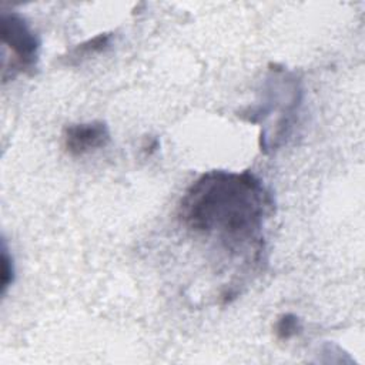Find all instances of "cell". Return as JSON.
<instances>
[{"instance_id":"6da1fadb","label":"cell","mask_w":365,"mask_h":365,"mask_svg":"<svg viewBox=\"0 0 365 365\" xmlns=\"http://www.w3.org/2000/svg\"><path fill=\"white\" fill-rule=\"evenodd\" d=\"M272 198L251 171L215 170L202 174L185 191L180 218L195 232L214 234L231 245L259 240Z\"/></svg>"},{"instance_id":"7a4b0ae2","label":"cell","mask_w":365,"mask_h":365,"mask_svg":"<svg viewBox=\"0 0 365 365\" xmlns=\"http://www.w3.org/2000/svg\"><path fill=\"white\" fill-rule=\"evenodd\" d=\"M0 37L3 46L13 53L17 68L26 71L37 66L40 40L21 14L16 11L1 13Z\"/></svg>"},{"instance_id":"3957f363","label":"cell","mask_w":365,"mask_h":365,"mask_svg":"<svg viewBox=\"0 0 365 365\" xmlns=\"http://www.w3.org/2000/svg\"><path fill=\"white\" fill-rule=\"evenodd\" d=\"M64 147L71 155H83L103 148L110 141V130L103 121L71 124L64 128Z\"/></svg>"},{"instance_id":"277c9868","label":"cell","mask_w":365,"mask_h":365,"mask_svg":"<svg viewBox=\"0 0 365 365\" xmlns=\"http://www.w3.org/2000/svg\"><path fill=\"white\" fill-rule=\"evenodd\" d=\"M301 331V321L294 314H284L275 324V332L279 339H289Z\"/></svg>"},{"instance_id":"5b68a950","label":"cell","mask_w":365,"mask_h":365,"mask_svg":"<svg viewBox=\"0 0 365 365\" xmlns=\"http://www.w3.org/2000/svg\"><path fill=\"white\" fill-rule=\"evenodd\" d=\"M14 277H16V268H14L13 257L9 254L6 242L3 241V248H1V295H4L7 288L14 282Z\"/></svg>"},{"instance_id":"8992f818","label":"cell","mask_w":365,"mask_h":365,"mask_svg":"<svg viewBox=\"0 0 365 365\" xmlns=\"http://www.w3.org/2000/svg\"><path fill=\"white\" fill-rule=\"evenodd\" d=\"M110 43V34H100L97 37H94L93 40H88L87 43H83L77 51L78 53H94V51H101L104 47H107Z\"/></svg>"}]
</instances>
